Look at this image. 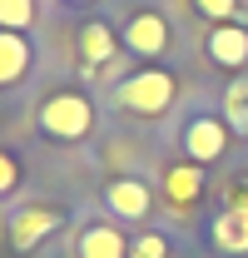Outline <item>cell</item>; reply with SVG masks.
<instances>
[{"label": "cell", "instance_id": "obj_1", "mask_svg": "<svg viewBox=\"0 0 248 258\" xmlns=\"http://www.w3.org/2000/svg\"><path fill=\"white\" fill-rule=\"evenodd\" d=\"M174 95H179V85H174L169 70H134L114 90V104L129 109V114H164L174 104Z\"/></svg>", "mask_w": 248, "mask_h": 258}, {"label": "cell", "instance_id": "obj_2", "mask_svg": "<svg viewBox=\"0 0 248 258\" xmlns=\"http://www.w3.org/2000/svg\"><path fill=\"white\" fill-rule=\"evenodd\" d=\"M94 124V104L85 95H50L40 104V129L50 139H85Z\"/></svg>", "mask_w": 248, "mask_h": 258}, {"label": "cell", "instance_id": "obj_3", "mask_svg": "<svg viewBox=\"0 0 248 258\" xmlns=\"http://www.w3.org/2000/svg\"><path fill=\"white\" fill-rule=\"evenodd\" d=\"M80 60H85V75L90 80H114L119 75V40L104 20H90L80 30Z\"/></svg>", "mask_w": 248, "mask_h": 258}, {"label": "cell", "instance_id": "obj_4", "mask_svg": "<svg viewBox=\"0 0 248 258\" xmlns=\"http://www.w3.org/2000/svg\"><path fill=\"white\" fill-rule=\"evenodd\" d=\"M223 149H228V124H223L218 114H199V119H189V124H184V154L194 164L223 159Z\"/></svg>", "mask_w": 248, "mask_h": 258}, {"label": "cell", "instance_id": "obj_5", "mask_svg": "<svg viewBox=\"0 0 248 258\" xmlns=\"http://www.w3.org/2000/svg\"><path fill=\"white\" fill-rule=\"evenodd\" d=\"M169 20L159 15V10H134L129 20H124V45L134 50V55H164L169 50Z\"/></svg>", "mask_w": 248, "mask_h": 258}, {"label": "cell", "instance_id": "obj_6", "mask_svg": "<svg viewBox=\"0 0 248 258\" xmlns=\"http://www.w3.org/2000/svg\"><path fill=\"white\" fill-rule=\"evenodd\" d=\"M104 204H109V214H114V219L139 224V219H149V209H154V194L144 189L139 179H109V184H104Z\"/></svg>", "mask_w": 248, "mask_h": 258}, {"label": "cell", "instance_id": "obj_7", "mask_svg": "<svg viewBox=\"0 0 248 258\" xmlns=\"http://www.w3.org/2000/svg\"><path fill=\"white\" fill-rule=\"evenodd\" d=\"M60 228V214L55 209H20L15 219H10V248L15 253H30L40 238H50Z\"/></svg>", "mask_w": 248, "mask_h": 258}, {"label": "cell", "instance_id": "obj_8", "mask_svg": "<svg viewBox=\"0 0 248 258\" xmlns=\"http://www.w3.org/2000/svg\"><path fill=\"white\" fill-rule=\"evenodd\" d=\"M209 60L223 64V70H243L248 64V30L243 25H214L209 30Z\"/></svg>", "mask_w": 248, "mask_h": 258}, {"label": "cell", "instance_id": "obj_9", "mask_svg": "<svg viewBox=\"0 0 248 258\" xmlns=\"http://www.w3.org/2000/svg\"><path fill=\"white\" fill-rule=\"evenodd\" d=\"M80 258H129V238L114 224H90L80 233Z\"/></svg>", "mask_w": 248, "mask_h": 258}, {"label": "cell", "instance_id": "obj_10", "mask_svg": "<svg viewBox=\"0 0 248 258\" xmlns=\"http://www.w3.org/2000/svg\"><path fill=\"white\" fill-rule=\"evenodd\" d=\"M209 233L218 253H248V209H223Z\"/></svg>", "mask_w": 248, "mask_h": 258}, {"label": "cell", "instance_id": "obj_11", "mask_svg": "<svg viewBox=\"0 0 248 258\" xmlns=\"http://www.w3.org/2000/svg\"><path fill=\"white\" fill-rule=\"evenodd\" d=\"M164 194H169V204L174 209H184V204H194L199 194H204V164H174L169 174H164Z\"/></svg>", "mask_w": 248, "mask_h": 258}, {"label": "cell", "instance_id": "obj_12", "mask_svg": "<svg viewBox=\"0 0 248 258\" xmlns=\"http://www.w3.org/2000/svg\"><path fill=\"white\" fill-rule=\"evenodd\" d=\"M30 70V45L20 40V30H0V85H15Z\"/></svg>", "mask_w": 248, "mask_h": 258}, {"label": "cell", "instance_id": "obj_13", "mask_svg": "<svg viewBox=\"0 0 248 258\" xmlns=\"http://www.w3.org/2000/svg\"><path fill=\"white\" fill-rule=\"evenodd\" d=\"M223 124L233 129V134H248V75H238L223 90Z\"/></svg>", "mask_w": 248, "mask_h": 258}, {"label": "cell", "instance_id": "obj_14", "mask_svg": "<svg viewBox=\"0 0 248 258\" xmlns=\"http://www.w3.org/2000/svg\"><path fill=\"white\" fill-rule=\"evenodd\" d=\"M35 20V0H0V30H25Z\"/></svg>", "mask_w": 248, "mask_h": 258}, {"label": "cell", "instance_id": "obj_15", "mask_svg": "<svg viewBox=\"0 0 248 258\" xmlns=\"http://www.w3.org/2000/svg\"><path fill=\"white\" fill-rule=\"evenodd\" d=\"M129 258H169V243H164V233H139V238L129 243Z\"/></svg>", "mask_w": 248, "mask_h": 258}, {"label": "cell", "instance_id": "obj_16", "mask_svg": "<svg viewBox=\"0 0 248 258\" xmlns=\"http://www.w3.org/2000/svg\"><path fill=\"white\" fill-rule=\"evenodd\" d=\"M194 10L223 25V20H233V15H238V0H194Z\"/></svg>", "mask_w": 248, "mask_h": 258}, {"label": "cell", "instance_id": "obj_17", "mask_svg": "<svg viewBox=\"0 0 248 258\" xmlns=\"http://www.w3.org/2000/svg\"><path fill=\"white\" fill-rule=\"evenodd\" d=\"M15 184H20V164H15L10 154H5V149H0V199L15 189Z\"/></svg>", "mask_w": 248, "mask_h": 258}]
</instances>
